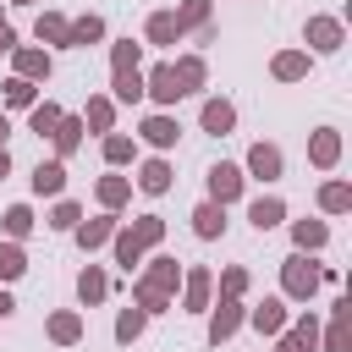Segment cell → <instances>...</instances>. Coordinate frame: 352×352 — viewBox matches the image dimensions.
<instances>
[{"label": "cell", "mask_w": 352, "mask_h": 352, "mask_svg": "<svg viewBox=\"0 0 352 352\" xmlns=\"http://www.w3.org/2000/svg\"><path fill=\"white\" fill-rule=\"evenodd\" d=\"M319 286H324V264H319L314 253H286V258H280V297H286V302L314 308Z\"/></svg>", "instance_id": "obj_1"}, {"label": "cell", "mask_w": 352, "mask_h": 352, "mask_svg": "<svg viewBox=\"0 0 352 352\" xmlns=\"http://www.w3.org/2000/svg\"><path fill=\"white\" fill-rule=\"evenodd\" d=\"M132 286L138 292H154V297H170L176 302V286H182V258L176 253H148L143 264H138V275H132Z\"/></svg>", "instance_id": "obj_2"}, {"label": "cell", "mask_w": 352, "mask_h": 352, "mask_svg": "<svg viewBox=\"0 0 352 352\" xmlns=\"http://www.w3.org/2000/svg\"><path fill=\"white\" fill-rule=\"evenodd\" d=\"M204 198L220 204V209L242 204V198H248V176H242V165H236V160H214V165L204 170Z\"/></svg>", "instance_id": "obj_3"}, {"label": "cell", "mask_w": 352, "mask_h": 352, "mask_svg": "<svg viewBox=\"0 0 352 352\" xmlns=\"http://www.w3.org/2000/svg\"><path fill=\"white\" fill-rule=\"evenodd\" d=\"M302 50H308V55H341V50H346V22L330 16V11L302 16Z\"/></svg>", "instance_id": "obj_4"}, {"label": "cell", "mask_w": 352, "mask_h": 352, "mask_svg": "<svg viewBox=\"0 0 352 352\" xmlns=\"http://www.w3.org/2000/svg\"><path fill=\"white\" fill-rule=\"evenodd\" d=\"M242 324H248V302H242V297H214V302L204 308V336H209V346H226Z\"/></svg>", "instance_id": "obj_5"}, {"label": "cell", "mask_w": 352, "mask_h": 352, "mask_svg": "<svg viewBox=\"0 0 352 352\" xmlns=\"http://www.w3.org/2000/svg\"><path fill=\"white\" fill-rule=\"evenodd\" d=\"M242 176H248V182L275 187V182L286 176V148H280V143H270V138L248 143V154H242Z\"/></svg>", "instance_id": "obj_6"}, {"label": "cell", "mask_w": 352, "mask_h": 352, "mask_svg": "<svg viewBox=\"0 0 352 352\" xmlns=\"http://www.w3.org/2000/svg\"><path fill=\"white\" fill-rule=\"evenodd\" d=\"M209 302H214V270H209V264H182L176 308H182V314H204Z\"/></svg>", "instance_id": "obj_7"}, {"label": "cell", "mask_w": 352, "mask_h": 352, "mask_svg": "<svg viewBox=\"0 0 352 352\" xmlns=\"http://www.w3.org/2000/svg\"><path fill=\"white\" fill-rule=\"evenodd\" d=\"M143 148H154V154H170L176 148V138H182V121H176V110H148L143 121H138V132H132Z\"/></svg>", "instance_id": "obj_8"}, {"label": "cell", "mask_w": 352, "mask_h": 352, "mask_svg": "<svg viewBox=\"0 0 352 352\" xmlns=\"http://www.w3.org/2000/svg\"><path fill=\"white\" fill-rule=\"evenodd\" d=\"M132 187L148 192V198H165V192L176 187V165H170V154H148V160H138V165H132Z\"/></svg>", "instance_id": "obj_9"}, {"label": "cell", "mask_w": 352, "mask_h": 352, "mask_svg": "<svg viewBox=\"0 0 352 352\" xmlns=\"http://www.w3.org/2000/svg\"><path fill=\"white\" fill-rule=\"evenodd\" d=\"M11 77H22V82H50L55 77V55L44 50V44H16L11 50Z\"/></svg>", "instance_id": "obj_10"}, {"label": "cell", "mask_w": 352, "mask_h": 352, "mask_svg": "<svg viewBox=\"0 0 352 352\" xmlns=\"http://www.w3.org/2000/svg\"><path fill=\"white\" fill-rule=\"evenodd\" d=\"M170 77H176V94H182V99H198V94L209 88V60H204L198 50H187V55L170 60Z\"/></svg>", "instance_id": "obj_11"}, {"label": "cell", "mask_w": 352, "mask_h": 352, "mask_svg": "<svg viewBox=\"0 0 352 352\" xmlns=\"http://www.w3.org/2000/svg\"><path fill=\"white\" fill-rule=\"evenodd\" d=\"M341 154H346L341 126H314V132H308V165H314V170H336Z\"/></svg>", "instance_id": "obj_12"}, {"label": "cell", "mask_w": 352, "mask_h": 352, "mask_svg": "<svg viewBox=\"0 0 352 352\" xmlns=\"http://www.w3.org/2000/svg\"><path fill=\"white\" fill-rule=\"evenodd\" d=\"M116 231H121V214H104V209H99L94 220H88V214L77 220V231H72V242H77V248H82V253L94 258L99 248H110V236H116Z\"/></svg>", "instance_id": "obj_13"}, {"label": "cell", "mask_w": 352, "mask_h": 352, "mask_svg": "<svg viewBox=\"0 0 352 352\" xmlns=\"http://www.w3.org/2000/svg\"><path fill=\"white\" fill-rule=\"evenodd\" d=\"M248 324H253L264 341H275V336L292 324V302L275 292V297H264V302H253V308H248Z\"/></svg>", "instance_id": "obj_14"}, {"label": "cell", "mask_w": 352, "mask_h": 352, "mask_svg": "<svg viewBox=\"0 0 352 352\" xmlns=\"http://www.w3.org/2000/svg\"><path fill=\"white\" fill-rule=\"evenodd\" d=\"M82 336H88L82 308H55V314L44 319V341H50V346H82Z\"/></svg>", "instance_id": "obj_15"}, {"label": "cell", "mask_w": 352, "mask_h": 352, "mask_svg": "<svg viewBox=\"0 0 352 352\" xmlns=\"http://www.w3.org/2000/svg\"><path fill=\"white\" fill-rule=\"evenodd\" d=\"M319 352H352V297L330 302V324L319 330Z\"/></svg>", "instance_id": "obj_16"}, {"label": "cell", "mask_w": 352, "mask_h": 352, "mask_svg": "<svg viewBox=\"0 0 352 352\" xmlns=\"http://www.w3.org/2000/svg\"><path fill=\"white\" fill-rule=\"evenodd\" d=\"M143 99L154 104V110H176V77H170V60H154V66H143Z\"/></svg>", "instance_id": "obj_17"}, {"label": "cell", "mask_w": 352, "mask_h": 352, "mask_svg": "<svg viewBox=\"0 0 352 352\" xmlns=\"http://www.w3.org/2000/svg\"><path fill=\"white\" fill-rule=\"evenodd\" d=\"M182 44V28H176V11L170 6H160V11H148L143 16V50H176Z\"/></svg>", "instance_id": "obj_18"}, {"label": "cell", "mask_w": 352, "mask_h": 352, "mask_svg": "<svg viewBox=\"0 0 352 352\" xmlns=\"http://www.w3.org/2000/svg\"><path fill=\"white\" fill-rule=\"evenodd\" d=\"M198 132H209V138L236 132V104H231L226 94H209V99L198 104Z\"/></svg>", "instance_id": "obj_19"}, {"label": "cell", "mask_w": 352, "mask_h": 352, "mask_svg": "<svg viewBox=\"0 0 352 352\" xmlns=\"http://www.w3.org/2000/svg\"><path fill=\"white\" fill-rule=\"evenodd\" d=\"M292 220V209H286V198L280 192H258V198H248V226L264 236V231H275V226H286Z\"/></svg>", "instance_id": "obj_20"}, {"label": "cell", "mask_w": 352, "mask_h": 352, "mask_svg": "<svg viewBox=\"0 0 352 352\" xmlns=\"http://www.w3.org/2000/svg\"><path fill=\"white\" fill-rule=\"evenodd\" d=\"M286 231H292V253H324L330 248V220H319V214L286 220Z\"/></svg>", "instance_id": "obj_21"}, {"label": "cell", "mask_w": 352, "mask_h": 352, "mask_svg": "<svg viewBox=\"0 0 352 352\" xmlns=\"http://www.w3.org/2000/svg\"><path fill=\"white\" fill-rule=\"evenodd\" d=\"M66 33H72V16L66 11H55V6H38V16H33V38L55 55V50H66Z\"/></svg>", "instance_id": "obj_22"}, {"label": "cell", "mask_w": 352, "mask_h": 352, "mask_svg": "<svg viewBox=\"0 0 352 352\" xmlns=\"http://www.w3.org/2000/svg\"><path fill=\"white\" fill-rule=\"evenodd\" d=\"M94 204H99L104 214H121V209L132 204V176H121V170H104V176L94 182Z\"/></svg>", "instance_id": "obj_23"}, {"label": "cell", "mask_w": 352, "mask_h": 352, "mask_svg": "<svg viewBox=\"0 0 352 352\" xmlns=\"http://www.w3.org/2000/svg\"><path fill=\"white\" fill-rule=\"evenodd\" d=\"M314 204H319V220H341V214H352V182L324 176L319 192H314Z\"/></svg>", "instance_id": "obj_24"}, {"label": "cell", "mask_w": 352, "mask_h": 352, "mask_svg": "<svg viewBox=\"0 0 352 352\" xmlns=\"http://www.w3.org/2000/svg\"><path fill=\"white\" fill-rule=\"evenodd\" d=\"M110 292H116V280L104 275V264H82V270H77V302H82V308L110 302Z\"/></svg>", "instance_id": "obj_25"}, {"label": "cell", "mask_w": 352, "mask_h": 352, "mask_svg": "<svg viewBox=\"0 0 352 352\" xmlns=\"http://www.w3.org/2000/svg\"><path fill=\"white\" fill-rule=\"evenodd\" d=\"M104 38H110V22H104L99 11H82V16H72L66 50H94V44H104Z\"/></svg>", "instance_id": "obj_26"}, {"label": "cell", "mask_w": 352, "mask_h": 352, "mask_svg": "<svg viewBox=\"0 0 352 352\" xmlns=\"http://www.w3.org/2000/svg\"><path fill=\"white\" fill-rule=\"evenodd\" d=\"M308 72H314V55L308 50H275L270 55V77L275 82H308Z\"/></svg>", "instance_id": "obj_27"}, {"label": "cell", "mask_w": 352, "mask_h": 352, "mask_svg": "<svg viewBox=\"0 0 352 352\" xmlns=\"http://www.w3.org/2000/svg\"><path fill=\"white\" fill-rule=\"evenodd\" d=\"M116 110H121V104H116L110 94H88V104L77 110V116H82V132H94V138L116 132Z\"/></svg>", "instance_id": "obj_28"}, {"label": "cell", "mask_w": 352, "mask_h": 352, "mask_svg": "<svg viewBox=\"0 0 352 352\" xmlns=\"http://www.w3.org/2000/svg\"><path fill=\"white\" fill-rule=\"evenodd\" d=\"M28 187H33V198H66V165L60 160H38L33 165V176H28Z\"/></svg>", "instance_id": "obj_29"}, {"label": "cell", "mask_w": 352, "mask_h": 352, "mask_svg": "<svg viewBox=\"0 0 352 352\" xmlns=\"http://www.w3.org/2000/svg\"><path fill=\"white\" fill-rule=\"evenodd\" d=\"M82 138H88V132H82V116H72V110H66V116H60V126L50 132V148H55L50 160H60V165H66V160L82 148Z\"/></svg>", "instance_id": "obj_30"}, {"label": "cell", "mask_w": 352, "mask_h": 352, "mask_svg": "<svg viewBox=\"0 0 352 352\" xmlns=\"http://www.w3.org/2000/svg\"><path fill=\"white\" fill-rule=\"evenodd\" d=\"M187 220H192V236H198V242H220V236H226V226H231V220H226V209H220V204H209V198H204V204H192V214H187Z\"/></svg>", "instance_id": "obj_31"}, {"label": "cell", "mask_w": 352, "mask_h": 352, "mask_svg": "<svg viewBox=\"0 0 352 352\" xmlns=\"http://www.w3.org/2000/svg\"><path fill=\"white\" fill-rule=\"evenodd\" d=\"M99 154H104V170H126V165H138V138L104 132V138H99Z\"/></svg>", "instance_id": "obj_32"}, {"label": "cell", "mask_w": 352, "mask_h": 352, "mask_svg": "<svg viewBox=\"0 0 352 352\" xmlns=\"http://www.w3.org/2000/svg\"><path fill=\"white\" fill-rule=\"evenodd\" d=\"M0 231H6V242H28V236L38 231V214H33V204H6V214H0Z\"/></svg>", "instance_id": "obj_33"}, {"label": "cell", "mask_w": 352, "mask_h": 352, "mask_svg": "<svg viewBox=\"0 0 352 352\" xmlns=\"http://www.w3.org/2000/svg\"><path fill=\"white\" fill-rule=\"evenodd\" d=\"M126 231L138 236V248H143V253H160V248H165V214H154V209H148V214H132V220H126Z\"/></svg>", "instance_id": "obj_34"}, {"label": "cell", "mask_w": 352, "mask_h": 352, "mask_svg": "<svg viewBox=\"0 0 352 352\" xmlns=\"http://www.w3.org/2000/svg\"><path fill=\"white\" fill-rule=\"evenodd\" d=\"M143 258H148V253L138 248V236H132V231H126V220H121V231L110 236V264H116L121 275H132V270H138Z\"/></svg>", "instance_id": "obj_35"}, {"label": "cell", "mask_w": 352, "mask_h": 352, "mask_svg": "<svg viewBox=\"0 0 352 352\" xmlns=\"http://www.w3.org/2000/svg\"><path fill=\"white\" fill-rule=\"evenodd\" d=\"M170 11H176V28H182V38H192L198 28H209V22H214V0H176Z\"/></svg>", "instance_id": "obj_36"}, {"label": "cell", "mask_w": 352, "mask_h": 352, "mask_svg": "<svg viewBox=\"0 0 352 352\" xmlns=\"http://www.w3.org/2000/svg\"><path fill=\"white\" fill-rule=\"evenodd\" d=\"M143 330H148V314L143 308H116V324H110V336H116V346H132V341H143Z\"/></svg>", "instance_id": "obj_37"}, {"label": "cell", "mask_w": 352, "mask_h": 352, "mask_svg": "<svg viewBox=\"0 0 352 352\" xmlns=\"http://www.w3.org/2000/svg\"><path fill=\"white\" fill-rule=\"evenodd\" d=\"M28 270H33L28 264V242H6L0 236V286H16Z\"/></svg>", "instance_id": "obj_38"}, {"label": "cell", "mask_w": 352, "mask_h": 352, "mask_svg": "<svg viewBox=\"0 0 352 352\" xmlns=\"http://www.w3.org/2000/svg\"><path fill=\"white\" fill-rule=\"evenodd\" d=\"M248 292H253L248 264H220V275H214V297H242V302H248Z\"/></svg>", "instance_id": "obj_39"}, {"label": "cell", "mask_w": 352, "mask_h": 352, "mask_svg": "<svg viewBox=\"0 0 352 352\" xmlns=\"http://www.w3.org/2000/svg\"><path fill=\"white\" fill-rule=\"evenodd\" d=\"M110 99H116V104H143V66L110 72Z\"/></svg>", "instance_id": "obj_40"}, {"label": "cell", "mask_w": 352, "mask_h": 352, "mask_svg": "<svg viewBox=\"0 0 352 352\" xmlns=\"http://www.w3.org/2000/svg\"><path fill=\"white\" fill-rule=\"evenodd\" d=\"M60 116H66V110H60V104H55V99H38V104H33V110H28V132H33V138H44V143H50V132H55V126H60Z\"/></svg>", "instance_id": "obj_41"}, {"label": "cell", "mask_w": 352, "mask_h": 352, "mask_svg": "<svg viewBox=\"0 0 352 352\" xmlns=\"http://www.w3.org/2000/svg\"><path fill=\"white\" fill-rule=\"evenodd\" d=\"M77 220H82V204H77V198H55V204H50V214H44V226H50V231H60V236H72V231H77Z\"/></svg>", "instance_id": "obj_42"}, {"label": "cell", "mask_w": 352, "mask_h": 352, "mask_svg": "<svg viewBox=\"0 0 352 352\" xmlns=\"http://www.w3.org/2000/svg\"><path fill=\"white\" fill-rule=\"evenodd\" d=\"M286 330L297 336V346H302V352H319V330H324V319H319V308H302Z\"/></svg>", "instance_id": "obj_43"}, {"label": "cell", "mask_w": 352, "mask_h": 352, "mask_svg": "<svg viewBox=\"0 0 352 352\" xmlns=\"http://www.w3.org/2000/svg\"><path fill=\"white\" fill-rule=\"evenodd\" d=\"M132 66H143V38H110V72H132Z\"/></svg>", "instance_id": "obj_44"}, {"label": "cell", "mask_w": 352, "mask_h": 352, "mask_svg": "<svg viewBox=\"0 0 352 352\" xmlns=\"http://www.w3.org/2000/svg\"><path fill=\"white\" fill-rule=\"evenodd\" d=\"M0 104H6V110H33V104H38V82L6 77V88H0Z\"/></svg>", "instance_id": "obj_45"}, {"label": "cell", "mask_w": 352, "mask_h": 352, "mask_svg": "<svg viewBox=\"0 0 352 352\" xmlns=\"http://www.w3.org/2000/svg\"><path fill=\"white\" fill-rule=\"evenodd\" d=\"M16 44H22V38H16V28H11V22H0V55H11Z\"/></svg>", "instance_id": "obj_46"}, {"label": "cell", "mask_w": 352, "mask_h": 352, "mask_svg": "<svg viewBox=\"0 0 352 352\" xmlns=\"http://www.w3.org/2000/svg\"><path fill=\"white\" fill-rule=\"evenodd\" d=\"M275 352H302V346H297V336H292V330H280V336H275Z\"/></svg>", "instance_id": "obj_47"}, {"label": "cell", "mask_w": 352, "mask_h": 352, "mask_svg": "<svg viewBox=\"0 0 352 352\" xmlns=\"http://www.w3.org/2000/svg\"><path fill=\"white\" fill-rule=\"evenodd\" d=\"M16 314V297H11V286H0V319H11Z\"/></svg>", "instance_id": "obj_48"}, {"label": "cell", "mask_w": 352, "mask_h": 352, "mask_svg": "<svg viewBox=\"0 0 352 352\" xmlns=\"http://www.w3.org/2000/svg\"><path fill=\"white\" fill-rule=\"evenodd\" d=\"M11 165H16V160H11V148H6V143H0V182H6V176H11Z\"/></svg>", "instance_id": "obj_49"}, {"label": "cell", "mask_w": 352, "mask_h": 352, "mask_svg": "<svg viewBox=\"0 0 352 352\" xmlns=\"http://www.w3.org/2000/svg\"><path fill=\"white\" fill-rule=\"evenodd\" d=\"M6 138H11V116L0 110V143H6Z\"/></svg>", "instance_id": "obj_50"}, {"label": "cell", "mask_w": 352, "mask_h": 352, "mask_svg": "<svg viewBox=\"0 0 352 352\" xmlns=\"http://www.w3.org/2000/svg\"><path fill=\"white\" fill-rule=\"evenodd\" d=\"M6 6H33V11H38V6H44V0H6Z\"/></svg>", "instance_id": "obj_51"}, {"label": "cell", "mask_w": 352, "mask_h": 352, "mask_svg": "<svg viewBox=\"0 0 352 352\" xmlns=\"http://www.w3.org/2000/svg\"><path fill=\"white\" fill-rule=\"evenodd\" d=\"M0 22H6V0H0Z\"/></svg>", "instance_id": "obj_52"}]
</instances>
